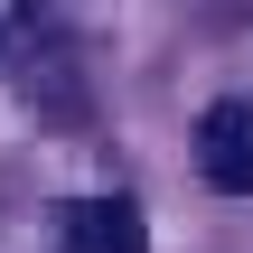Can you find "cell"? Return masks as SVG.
Segmentation results:
<instances>
[{
  "label": "cell",
  "instance_id": "6da1fadb",
  "mask_svg": "<svg viewBox=\"0 0 253 253\" xmlns=\"http://www.w3.org/2000/svg\"><path fill=\"white\" fill-rule=\"evenodd\" d=\"M197 178L216 197H253V113L244 103H216L197 122Z\"/></svg>",
  "mask_w": 253,
  "mask_h": 253
},
{
  "label": "cell",
  "instance_id": "7a4b0ae2",
  "mask_svg": "<svg viewBox=\"0 0 253 253\" xmlns=\"http://www.w3.org/2000/svg\"><path fill=\"white\" fill-rule=\"evenodd\" d=\"M56 253H141V207H122V197H66L56 207Z\"/></svg>",
  "mask_w": 253,
  "mask_h": 253
}]
</instances>
